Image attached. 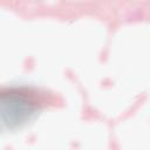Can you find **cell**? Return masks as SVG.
<instances>
[{"mask_svg": "<svg viewBox=\"0 0 150 150\" xmlns=\"http://www.w3.org/2000/svg\"><path fill=\"white\" fill-rule=\"evenodd\" d=\"M42 103L40 96L28 88H11L0 91V121L18 125L30 117Z\"/></svg>", "mask_w": 150, "mask_h": 150, "instance_id": "cell-1", "label": "cell"}]
</instances>
